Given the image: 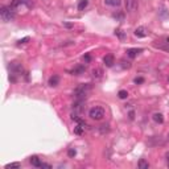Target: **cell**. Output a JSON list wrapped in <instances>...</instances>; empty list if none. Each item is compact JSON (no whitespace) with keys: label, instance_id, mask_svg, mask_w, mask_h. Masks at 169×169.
<instances>
[{"label":"cell","instance_id":"cell-1","mask_svg":"<svg viewBox=\"0 0 169 169\" xmlns=\"http://www.w3.org/2000/svg\"><path fill=\"white\" fill-rule=\"evenodd\" d=\"M0 17H1L3 21L9 23V21H12L15 19V11L11 7H1L0 8Z\"/></svg>","mask_w":169,"mask_h":169},{"label":"cell","instance_id":"cell-2","mask_svg":"<svg viewBox=\"0 0 169 169\" xmlns=\"http://www.w3.org/2000/svg\"><path fill=\"white\" fill-rule=\"evenodd\" d=\"M91 85L90 83H86V85H81L79 87H77L75 89V91H74V95H75V98L77 99H81V100H83L85 98H86V95H87V92L91 90Z\"/></svg>","mask_w":169,"mask_h":169},{"label":"cell","instance_id":"cell-3","mask_svg":"<svg viewBox=\"0 0 169 169\" xmlns=\"http://www.w3.org/2000/svg\"><path fill=\"white\" fill-rule=\"evenodd\" d=\"M89 116L94 120H102L104 118V108L100 106H95V107H91L89 111Z\"/></svg>","mask_w":169,"mask_h":169},{"label":"cell","instance_id":"cell-4","mask_svg":"<svg viewBox=\"0 0 169 169\" xmlns=\"http://www.w3.org/2000/svg\"><path fill=\"white\" fill-rule=\"evenodd\" d=\"M126 9L128 12H135L136 9H138L139 7V1L138 0H126Z\"/></svg>","mask_w":169,"mask_h":169},{"label":"cell","instance_id":"cell-5","mask_svg":"<svg viewBox=\"0 0 169 169\" xmlns=\"http://www.w3.org/2000/svg\"><path fill=\"white\" fill-rule=\"evenodd\" d=\"M9 69H11L12 74L19 75V74H21V73H23V65H21V63H19V62H12L11 66H9Z\"/></svg>","mask_w":169,"mask_h":169},{"label":"cell","instance_id":"cell-6","mask_svg":"<svg viewBox=\"0 0 169 169\" xmlns=\"http://www.w3.org/2000/svg\"><path fill=\"white\" fill-rule=\"evenodd\" d=\"M103 62H104V65H106L107 67H111V66L115 63V57H114V54H106V56L103 57Z\"/></svg>","mask_w":169,"mask_h":169},{"label":"cell","instance_id":"cell-7","mask_svg":"<svg viewBox=\"0 0 169 169\" xmlns=\"http://www.w3.org/2000/svg\"><path fill=\"white\" fill-rule=\"evenodd\" d=\"M91 75L94 79H100V78L103 77V69L102 67H94L91 72Z\"/></svg>","mask_w":169,"mask_h":169},{"label":"cell","instance_id":"cell-8","mask_svg":"<svg viewBox=\"0 0 169 169\" xmlns=\"http://www.w3.org/2000/svg\"><path fill=\"white\" fill-rule=\"evenodd\" d=\"M86 72V66H83V65H77L74 67V69L72 70V74L73 75H81L83 74V73Z\"/></svg>","mask_w":169,"mask_h":169},{"label":"cell","instance_id":"cell-9","mask_svg":"<svg viewBox=\"0 0 169 169\" xmlns=\"http://www.w3.org/2000/svg\"><path fill=\"white\" fill-rule=\"evenodd\" d=\"M135 36L136 37H145L147 36V31L144 26H139V28L135 29Z\"/></svg>","mask_w":169,"mask_h":169},{"label":"cell","instance_id":"cell-10","mask_svg":"<svg viewBox=\"0 0 169 169\" xmlns=\"http://www.w3.org/2000/svg\"><path fill=\"white\" fill-rule=\"evenodd\" d=\"M29 163L33 166H36V168H40L41 166V161H40V159H38V156H31V157H29Z\"/></svg>","mask_w":169,"mask_h":169},{"label":"cell","instance_id":"cell-11","mask_svg":"<svg viewBox=\"0 0 169 169\" xmlns=\"http://www.w3.org/2000/svg\"><path fill=\"white\" fill-rule=\"evenodd\" d=\"M58 83H60V77H58V75H57V74L52 75V77L49 78V86H52V87H54V86H57Z\"/></svg>","mask_w":169,"mask_h":169},{"label":"cell","instance_id":"cell-12","mask_svg":"<svg viewBox=\"0 0 169 169\" xmlns=\"http://www.w3.org/2000/svg\"><path fill=\"white\" fill-rule=\"evenodd\" d=\"M140 52H141V49H136V48H134V49H128V50H127V56H128L129 58H135V57H136V56H138Z\"/></svg>","mask_w":169,"mask_h":169},{"label":"cell","instance_id":"cell-13","mask_svg":"<svg viewBox=\"0 0 169 169\" xmlns=\"http://www.w3.org/2000/svg\"><path fill=\"white\" fill-rule=\"evenodd\" d=\"M152 119H153L156 123H160V124L164 122V116H163V114H160V112H155L153 116H152Z\"/></svg>","mask_w":169,"mask_h":169},{"label":"cell","instance_id":"cell-14","mask_svg":"<svg viewBox=\"0 0 169 169\" xmlns=\"http://www.w3.org/2000/svg\"><path fill=\"white\" fill-rule=\"evenodd\" d=\"M104 3L111 7H119L122 4V0H104Z\"/></svg>","mask_w":169,"mask_h":169},{"label":"cell","instance_id":"cell-15","mask_svg":"<svg viewBox=\"0 0 169 169\" xmlns=\"http://www.w3.org/2000/svg\"><path fill=\"white\" fill-rule=\"evenodd\" d=\"M138 166H139V169H148L149 168V164H148V161H145L144 159H141V160L139 161Z\"/></svg>","mask_w":169,"mask_h":169},{"label":"cell","instance_id":"cell-16","mask_svg":"<svg viewBox=\"0 0 169 169\" xmlns=\"http://www.w3.org/2000/svg\"><path fill=\"white\" fill-rule=\"evenodd\" d=\"M89 4V0H79V3H78V9L79 11H83V9L87 7Z\"/></svg>","mask_w":169,"mask_h":169},{"label":"cell","instance_id":"cell-17","mask_svg":"<svg viewBox=\"0 0 169 169\" xmlns=\"http://www.w3.org/2000/svg\"><path fill=\"white\" fill-rule=\"evenodd\" d=\"M20 166H21L20 163H11V164H7L6 169H17V168H20Z\"/></svg>","mask_w":169,"mask_h":169},{"label":"cell","instance_id":"cell-18","mask_svg":"<svg viewBox=\"0 0 169 169\" xmlns=\"http://www.w3.org/2000/svg\"><path fill=\"white\" fill-rule=\"evenodd\" d=\"M118 97L120 98V99H127L128 98V92H127V90H120V91L118 92Z\"/></svg>","mask_w":169,"mask_h":169},{"label":"cell","instance_id":"cell-19","mask_svg":"<svg viewBox=\"0 0 169 169\" xmlns=\"http://www.w3.org/2000/svg\"><path fill=\"white\" fill-rule=\"evenodd\" d=\"M99 131H100V134H107V132L110 131L108 124H103V126H100L99 127Z\"/></svg>","mask_w":169,"mask_h":169},{"label":"cell","instance_id":"cell-20","mask_svg":"<svg viewBox=\"0 0 169 169\" xmlns=\"http://www.w3.org/2000/svg\"><path fill=\"white\" fill-rule=\"evenodd\" d=\"M20 4H21V0H12V3H11V6H9V7H11L12 9H15V8H17Z\"/></svg>","mask_w":169,"mask_h":169},{"label":"cell","instance_id":"cell-21","mask_svg":"<svg viewBox=\"0 0 169 169\" xmlns=\"http://www.w3.org/2000/svg\"><path fill=\"white\" fill-rule=\"evenodd\" d=\"M83 129H85V128H83L82 126H79V124H78V126L74 128V132H75V134H77V135H82Z\"/></svg>","mask_w":169,"mask_h":169},{"label":"cell","instance_id":"cell-22","mask_svg":"<svg viewBox=\"0 0 169 169\" xmlns=\"http://www.w3.org/2000/svg\"><path fill=\"white\" fill-rule=\"evenodd\" d=\"M21 4H25L28 8H32V7H33V1H32V0H21Z\"/></svg>","mask_w":169,"mask_h":169},{"label":"cell","instance_id":"cell-23","mask_svg":"<svg viewBox=\"0 0 169 169\" xmlns=\"http://www.w3.org/2000/svg\"><path fill=\"white\" fill-rule=\"evenodd\" d=\"M67 155H69V157H74V156L77 155V151H75L74 148H70L69 151H67Z\"/></svg>","mask_w":169,"mask_h":169},{"label":"cell","instance_id":"cell-24","mask_svg":"<svg viewBox=\"0 0 169 169\" xmlns=\"http://www.w3.org/2000/svg\"><path fill=\"white\" fill-rule=\"evenodd\" d=\"M29 40H31L29 37H24V38H21V40H19V41H17V45H24V44H26Z\"/></svg>","mask_w":169,"mask_h":169},{"label":"cell","instance_id":"cell-25","mask_svg":"<svg viewBox=\"0 0 169 169\" xmlns=\"http://www.w3.org/2000/svg\"><path fill=\"white\" fill-rule=\"evenodd\" d=\"M122 63H123V65H122V66H123L124 69H129V67H131V63H129V62H126V61H122Z\"/></svg>","mask_w":169,"mask_h":169},{"label":"cell","instance_id":"cell-26","mask_svg":"<svg viewBox=\"0 0 169 169\" xmlns=\"http://www.w3.org/2000/svg\"><path fill=\"white\" fill-rule=\"evenodd\" d=\"M144 82V78L143 77H138V78H135V83L138 85V83H143Z\"/></svg>","mask_w":169,"mask_h":169},{"label":"cell","instance_id":"cell-27","mask_svg":"<svg viewBox=\"0 0 169 169\" xmlns=\"http://www.w3.org/2000/svg\"><path fill=\"white\" fill-rule=\"evenodd\" d=\"M115 35H118V36H119V37H120V38H124V35H123V33H122V31H120V29H116V31H115Z\"/></svg>","mask_w":169,"mask_h":169},{"label":"cell","instance_id":"cell-28","mask_svg":"<svg viewBox=\"0 0 169 169\" xmlns=\"http://www.w3.org/2000/svg\"><path fill=\"white\" fill-rule=\"evenodd\" d=\"M114 17L115 19H119V20H123V13H114Z\"/></svg>","mask_w":169,"mask_h":169},{"label":"cell","instance_id":"cell-29","mask_svg":"<svg viewBox=\"0 0 169 169\" xmlns=\"http://www.w3.org/2000/svg\"><path fill=\"white\" fill-rule=\"evenodd\" d=\"M40 168H46V169H50L52 165H49V164H45V163H41V166Z\"/></svg>","mask_w":169,"mask_h":169},{"label":"cell","instance_id":"cell-30","mask_svg":"<svg viewBox=\"0 0 169 169\" xmlns=\"http://www.w3.org/2000/svg\"><path fill=\"white\" fill-rule=\"evenodd\" d=\"M134 118H135V112H134V111H131V112H129V119L132 120Z\"/></svg>","mask_w":169,"mask_h":169},{"label":"cell","instance_id":"cell-31","mask_svg":"<svg viewBox=\"0 0 169 169\" xmlns=\"http://www.w3.org/2000/svg\"><path fill=\"white\" fill-rule=\"evenodd\" d=\"M83 58H85V60H86L87 62H89V61H90V56H89V54H86V56H85V57H83Z\"/></svg>","mask_w":169,"mask_h":169},{"label":"cell","instance_id":"cell-32","mask_svg":"<svg viewBox=\"0 0 169 169\" xmlns=\"http://www.w3.org/2000/svg\"><path fill=\"white\" fill-rule=\"evenodd\" d=\"M165 159L169 161V152H166V153H165Z\"/></svg>","mask_w":169,"mask_h":169},{"label":"cell","instance_id":"cell-33","mask_svg":"<svg viewBox=\"0 0 169 169\" xmlns=\"http://www.w3.org/2000/svg\"><path fill=\"white\" fill-rule=\"evenodd\" d=\"M168 140H169V134H168Z\"/></svg>","mask_w":169,"mask_h":169},{"label":"cell","instance_id":"cell-34","mask_svg":"<svg viewBox=\"0 0 169 169\" xmlns=\"http://www.w3.org/2000/svg\"><path fill=\"white\" fill-rule=\"evenodd\" d=\"M168 166H169V161H168Z\"/></svg>","mask_w":169,"mask_h":169},{"label":"cell","instance_id":"cell-35","mask_svg":"<svg viewBox=\"0 0 169 169\" xmlns=\"http://www.w3.org/2000/svg\"><path fill=\"white\" fill-rule=\"evenodd\" d=\"M168 81H169V77H168Z\"/></svg>","mask_w":169,"mask_h":169}]
</instances>
